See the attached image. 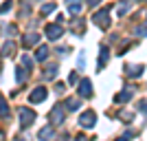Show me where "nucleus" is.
Wrapping results in <instances>:
<instances>
[{
	"instance_id": "7ed1b4c3",
	"label": "nucleus",
	"mask_w": 147,
	"mask_h": 141,
	"mask_svg": "<svg viewBox=\"0 0 147 141\" xmlns=\"http://www.w3.org/2000/svg\"><path fill=\"white\" fill-rule=\"evenodd\" d=\"M94 121H97V115H94L92 110L84 112V115L79 117V126L81 128H94Z\"/></svg>"
},
{
	"instance_id": "ddd939ff",
	"label": "nucleus",
	"mask_w": 147,
	"mask_h": 141,
	"mask_svg": "<svg viewBox=\"0 0 147 141\" xmlns=\"http://www.w3.org/2000/svg\"><path fill=\"white\" fill-rule=\"evenodd\" d=\"M108 53H110V51H108V49L103 46V49H101V55H99V68H101V66L105 64V62H108Z\"/></svg>"
},
{
	"instance_id": "1a4fd4ad",
	"label": "nucleus",
	"mask_w": 147,
	"mask_h": 141,
	"mask_svg": "<svg viewBox=\"0 0 147 141\" xmlns=\"http://www.w3.org/2000/svg\"><path fill=\"white\" fill-rule=\"evenodd\" d=\"M79 95L81 97H90L92 95V84H90V80H84L79 84Z\"/></svg>"
},
{
	"instance_id": "b1692460",
	"label": "nucleus",
	"mask_w": 147,
	"mask_h": 141,
	"mask_svg": "<svg viewBox=\"0 0 147 141\" xmlns=\"http://www.w3.org/2000/svg\"><path fill=\"white\" fill-rule=\"evenodd\" d=\"M75 82H77V75L73 73V75H70V77H68V84H75Z\"/></svg>"
},
{
	"instance_id": "423d86ee",
	"label": "nucleus",
	"mask_w": 147,
	"mask_h": 141,
	"mask_svg": "<svg viewBox=\"0 0 147 141\" xmlns=\"http://www.w3.org/2000/svg\"><path fill=\"white\" fill-rule=\"evenodd\" d=\"M29 99L33 101V104H40V101H44V99H46V88H44V86L35 88V91L29 95Z\"/></svg>"
},
{
	"instance_id": "9d476101",
	"label": "nucleus",
	"mask_w": 147,
	"mask_h": 141,
	"mask_svg": "<svg viewBox=\"0 0 147 141\" xmlns=\"http://www.w3.org/2000/svg\"><path fill=\"white\" fill-rule=\"evenodd\" d=\"M37 42H40V35H37V33H26L24 35V46L26 49L33 46V44H37Z\"/></svg>"
},
{
	"instance_id": "412c9836",
	"label": "nucleus",
	"mask_w": 147,
	"mask_h": 141,
	"mask_svg": "<svg viewBox=\"0 0 147 141\" xmlns=\"http://www.w3.org/2000/svg\"><path fill=\"white\" fill-rule=\"evenodd\" d=\"M22 62H24V66H29V68H33V60H31L29 55H22Z\"/></svg>"
},
{
	"instance_id": "f03ea898",
	"label": "nucleus",
	"mask_w": 147,
	"mask_h": 141,
	"mask_svg": "<svg viewBox=\"0 0 147 141\" xmlns=\"http://www.w3.org/2000/svg\"><path fill=\"white\" fill-rule=\"evenodd\" d=\"M64 119H66V115H64V106H55L53 110H51V115H49V121L51 123H64Z\"/></svg>"
},
{
	"instance_id": "6e6552de",
	"label": "nucleus",
	"mask_w": 147,
	"mask_h": 141,
	"mask_svg": "<svg viewBox=\"0 0 147 141\" xmlns=\"http://www.w3.org/2000/svg\"><path fill=\"white\" fill-rule=\"evenodd\" d=\"M53 137H55V132H53L51 126H46V128H42L40 132H37V139H40V141H51Z\"/></svg>"
},
{
	"instance_id": "a878e982",
	"label": "nucleus",
	"mask_w": 147,
	"mask_h": 141,
	"mask_svg": "<svg viewBox=\"0 0 147 141\" xmlns=\"http://www.w3.org/2000/svg\"><path fill=\"white\" fill-rule=\"evenodd\" d=\"M97 2H99V0H88V5H92V7L97 5Z\"/></svg>"
},
{
	"instance_id": "f3484780",
	"label": "nucleus",
	"mask_w": 147,
	"mask_h": 141,
	"mask_svg": "<svg viewBox=\"0 0 147 141\" xmlns=\"http://www.w3.org/2000/svg\"><path fill=\"white\" fill-rule=\"evenodd\" d=\"M53 11H55V5H53V2H49V5L42 7V13H44V16H49V13H53Z\"/></svg>"
},
{
	"instance_id": "dca6fc26",
	"label": "nucleus",
	"mask_w": 147,
	"mask_h": 141,
	"mask_svg": "<svg viewBox=\"0 0 147 141\" xmlns=\"http://www.w3.org/2000/svg\"><path fill=\"white\" fill-rule=\"evenodd\" d=\"M13 46H16V44H13V42H7L5 44V46H2V55H11V51H13Z\"/></svg>"
},
{
	"instance_id": "4be33fe9",
	"label": "nucleus",
	"mask_w": 147,
	"mask_h": 141,
	"mask_svg": "<svg viewBox=\"0 0 147 141\" xmlns=\"http://www.w3.org/2000/svg\"><path fill=\"white\" fill-rule=\"evenodd\" d=\"M11 5H13L11 0H9V2H5V5L0 7V13H7V11H9V9H11Z\"/></svg>"
},
{
	"instance_id": "6ab92c4d",
	"label": "nucleus",
	"mask_w": 147,
	"mask_h": 141,
	"mask_svg": "<svg viewBox=\"0 0 147 141\" xmlns=\"http://www.w3.org/2000/svg\"><path fill=\"white\" fill-rule=\"evenodd\" d=\"M0 115H2V117H7V115H9V108H7V104L2 101V99H0Z\"/></svg>"
},
{
	"instance_id": "393cba45",
	"label": "nucleus",
	"mask_w": 147,
	"mask_h": 141,
	"mask_svg": "<svg viewBox=\"0 0 147 141\" xmlns=\"http://www.w3.org/2000/svg\"><path fill=\"white\" fill-rule=\"evenodd\" d=\"M66 5H79V0H66Z\"/></svg>"
},
{
	"instance_id": "2eb2a0df",
	"label": "nucleus",
	"mask_w": 147,
	"mask_h": 141,
	"mask_svg": "<svg viewBox=\"0 0 147 141\" xmlns=\"http://www.w3.org/2000/svg\"><path fill=\"white\" fill-rule=\"evenodd\" d=\"M141 73H143V66H127V75H132V77H136Z\"/></svg>"
},
{
	"instance_id": "20e7f679",
	"label": "nucleus",
	"mask_w": 147,
	"mask_h": 141,
	"mask_svg": "<svg viewBox=\"0 0 147 141\" xmlns=\"http://www.w3.org/2000/svg\"><path fill=\"white\" fill-rule=\"evenodd\" d=\"M94 22H97L99 27L108 29V27H110V13H108V9H103V11H97V13H94Z\"/></svg>"
},
{
	"instance_id": "cd10ccee",
	"label": "nucleus",
	"mask_w": 147,
	"mask_h": 141,
	"mask_svg": "<svg viewBox=\"0 0 147 141\" xmlns=\"http://www.w3.org/2000/svg\"><path fill=\"white\" fill-rule=\"evenodd\" d=\"M132 2H143V0H132Z\"/></svg>"
},
{
	"instance_id": "9b49d317",
	"label": "nucleus",
	"mask_w": 147,
	"mask_h": 141,
	"mask_svg": "<svg viewBox=\"0 0 147 141\" xmlns=\"http://www.w3.org/2000/svg\"><path fill=\"white\" fill-rule=\"evenodd\" d=\"M46 57H49V49H46V46H40V49H37V53H35V60L44 62Z\"/></svg>"
},
{
	"instance_id": "bb28decb",
	"label": "nucleus",
	"mask_w": 147,
	"mask_h": 141,
	"mask_svg": "<svg viewBox=\"0 0 147 141\" xmlns=\"http://www.w3.org/2000/svg\"><path fill=\"white\" fill-rule=\"evenodd\" d=\"M75 141H86V139H84V137H79V139H75Z\"/></svg>"
},
{
	"instance_id": "f8f14e48",
	"label": "nucleus",
	"mask_w": 147,
	"mask_h": 141,
	"mask_svg": "<svg viewBox=\"0 0 147 141\" xmlns=\"http://www.w3.org/2000/svg\"><path fill=\"white\" fill-rule=\"evenodd\" d=\"M24 80H26V71H24L22 66H20V68H16V82H18V84H22Z\"/></svg>"
},
{
	"instance_id": "aec40b11",
	"label": "nucleus",
	"mask_w": 147,
	"mask_h": 141,
	"mask_svg": "<svg viewBox=\"0 0 147 141\" xmlns=\"http://www.w3.org/2000/svg\"><path fill=\"white\" fill-rule=\"evenodd\" d=\"M81 11V5H68V13H79Z\"/></svg>"
},
{
	"instance_id": "4468645a",
	"label": "nucleus",
	"mask_w": 147,
	"mask_h": 141,
	"mask_svg": "<svg viewBox=\"0 0 147 141\" xmlns=\"http://www.w3.org/2000/svg\"><path fill=\"white\" fill-rule=\"evenodd\" d=\"M64 108H66V110H77V108H79V101H77V99H68Z\"/></svg>"
},
{
	"instance_id": "f257e3e1",
	"label": "nucleus",
	"mask_w": 147,
	"mask_h": 141,
	"mask_svg": "<svg viewBox=\"0 0 147 141\" xmlns=\"http://www.w3.org/2000/svg\"><path fill=\"white\" fill-rule=\"evenodd\" d=\"M18 112H20V126H22V128H29L31 123L35 121V112L29 110V108H24V106H22Z\"/></svg>"
},
{
	"instance_id": "0eeeda50",
	"label": "nucleus",
	"mask_w": 147,
	"mask_h": 141,
	"mask_svg": "<svg viewBox=\"0 0 147 141\" xmlns=\"http://www.w3.org/2000/svg\"><path fill=\"white\" fill-rule=\"evenodd\" d=\"M132 95H134V86H127V88H125L123 93H119L114 99H117V104H125V101H127Z\"/></svg>"
},
{
	"instance_id": "a211bd4d",
	"label": "nucleus",
	"mask_w": 147,
	"mask_h": 141,
	"mask_svg": "<svg viewBox=\"0 0 147 141\" xmlns=\"http://www.w3.org/2000/svg\"><path fill=\"white\" fill-rule=\"evenodd\" d=\"M55 75H57V66H55V64H51V66L46 68V77H55Z\"/></svg>"
},
{
	"instance_id": "5701e85b",
	"label": "nucleus",
	"mask_w": 147,
	"mask_h": 141,
	"mask_svg": "<svg viewBox=\"0 0 147 141\" xmlns=\"http://www.w3.org/2000/svg\"><path fill=\"white\" fill-rule=\"evenodd\" d=\"M84 64H86V55L81 53V55H79V68H84Z\"/></svg>"
},
{
	"instance_id": "c85d7f7f",
	"label": "nucleus",
	"mask_w": 147,
	"mask_h": 141,
	"mask_svg": "<svg viewBox=\"0 0 147 141\" xmlns=\"http://www.w3.org/2000/svg\"><path fill=\"white\" fill-rule=\"evenodd\" d=\"M16 141H24V139H16Z\"/></svg>"
},
{
	"instance_id": "39448f33",
	"label": "nucleus",
	"mask_w": 147,
	"mask_h": 141,
	"mask_svg": "<svg viewBox=\"0 0 147 141\" xmlns=\"http://www.w3.org/2000/svg\"><path fill=\"white\" fill-rule=\"evenodd\" d=\"M61 35H64V29H61L59 25H49L46 27V37H49V40H59Z\"/></svg>"
}]
</instances>
